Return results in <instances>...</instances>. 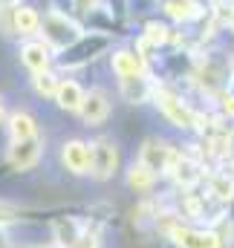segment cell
<instances>
[{
  "mask_svg": "<svg viewBox=\"0 0 234 248\" xmlns=\"http://www.w3.org/2000/svg\"><path fill=\"white\" fill-rule=\"evenodd\" d=\"M153 107L165 116V122L174 124L176 130H191V133H202L208 127V116L202 110H197L179 90H174L171 84L165 81H156L153 84V95H150Z\"/></svg>",
  "mask_w": 234,
  "mask_h": 248,
  "instance_id": "6da1fadb",
  "label": "cell"
},
{
  "mask_svg": "<svg viewBox=\"0 0 234 248\" xmlns=\"http://www.w3.org/2000/svg\"><path fill=\"white\" fill-rule=\"evenodd\" d=\"M113 49V35L107 32H96V29H84L81 38L75 44H69L64 52L55 55V72L58 75H69V72H78V69H87L90 63H96L101 55H107Z\"/></svg>",
  "mask_w": 234,
  "mask_h": 248,
  "instance_id": "7a4b0ae2",
  "label": "cell"
},
{
  "mask_svg": "<svg viewBox=\"0 0 234 248\" xmlns=\"http://www.w3.org/2000/svg\"><path fill=\"white\" fill-rule=\"evenodd\" d=\"M81 32H84V26L69 15V12H64V9H47L44 15H41V32H38V38L58 55L64 52L69 44H75L78 38H81Z\"/></svg>",
  "mask_w": 234,
  "mask_h": 248,
  "instance_id": "3957f363",
  "label": "cell"
},
{
  "mask_svg": "<svg viewBox=\"0 0 234 248\" xmlns=\"http://www.w3.org/2000/svg\"><path fill=\"white\" fill-rule=\"evenodd\" d=\"M121 168V147L113 136H96L90 141V179L110 182Z\"/></svg>",
  "mask_w": 234,
  "mask_h": 248,
  "instance_id": "277c9868",
  "label": "cell"
},
{
  "mask_svg": "<svg viewBox=\"0 0 234 248\" xmlns=\"http://www.w3.org/2000/svg\"><path fill=\"white\" fill-rule=\"evenodd\" d=\"M41 159H44V136H32L23 141H9L3 168L9 173H29L41 165Z\"/></svg>",
  "mask_w": 234,
  "mask_h": 248,
  "instance_id": "5b68a950",
  "label": "cell"
},
{
  "mask_svg": "<svg viewBox=\"0 0 234 248\" xmlns=\"http://www.w3.org/2000/svg\"><path fill=\"white\" fill-rule=\"evenodd\" d=\"M174 156H176V144L159 139V136H148L139 147V156L136 162H142L156 179H168V170L174 165Z\"/></svg>",
  "mask_w": 234,
  "mask_h": 248,
  "instance_id": "8992f818",
  "label": "cell"
},
{
  "mask_svg": "<svg viewBox=\"0 0 234 248\" xmlns=\"http://www.w3.org/2000/svg\"><path fill=\"white\" fill-rule=\"evenodd\" d=\"M67 208H35V205H17L9 199H0V228L9 231L15 225H29V222H50Z\"/></svg>",
  "mask_w": 234,
  "mask_h": 248,
  "instance_id": "52a82bcc",
  "label": "cell"
},
{
  "mask_svg": "<svg viewBox=\"0 0 234 248\" xmlns=\"http://www.w3.org/2000/svg\"><path fill=\"white\" fill-rule=\"evenodd\" d=\"M110 113H113V98H110V90L107 87H99L96 84V87L84 90L81 107L75 113L84 127H101V124H107Z\"/></svg>",
  "mask_w": 234,
  "mask_h": 248,
  "instance_id": "ba28073f",
  "label": "cell"
},
{
  "mask_svg": "<svg viewBox=\"0 0 234 248\" xmlns=\"http://www.w3.org/2000/svg\"><path fill=\"white\" fill-rule=\"evenodd\" d=\"M58 159H61V168L69 173V176H90V141L87 139H64L61 141V150H58Z\"/></svg>",
  "mask_w": 234,
  "mask_h": 248,
  "instance_id": "9c48e42d",
  "label": "cell"
},
{
  "mask_svg": "<svg viewBox=\"0 0 234 248\" xmlns=\"http://www.w3.org/2000/svg\"><path fill=\"white\" fill-rule=\"evenodd\" d=\"M17 61L29 69V75H35V72L55 69V52L41 38H29V41H17Z\"/></svg>",
  "mask_w": 234,
  "mask_h": 248,
  "instance_id": "30bf717a",
  "label": "cell"
},
{
  "mask_svg": "<svg viewBox=\"0 0 234 248\" xmlns=\"http://www.w3.org/2000/svg\"><path fill=\"white\" fill-rule=\"evenodd\" d=\"M110 69L118 81L121 78H139V75H150V61L142 58L133 46H118L110 55Z\"/></svg>",
  "mask_w": 234,
  "mask_h": 248,
  "instance_id": "8fae6325",
  "label": "cell"
},
{
  "mask_svg": "<svg viewBox=\"0 0 234 248\" xmlns=\"http://www.w3.org/2000/svg\"><path fill=\"white\" fill-rule=\"evenodd\" d=\"M9 20H12L15 41H29V38H38V32H41V12L32 3H17L9 12Z\"/></svg>",
  "mask_w": 234,
  "mask_h": 248,
  "instance_id": "7c38bea8",
  "label": "cell"
},
{
  "mask_svg": "<svg viewBox=\"0 0 234 248\" xmlns=\"http://www.w3.org/2000/svg\"><path fill=\"white\" fill-rule=\"evenodd\" d=\"M6 136L9 141H23V139H32V136H41V127H38V119L26 110V107H17V110H9L6 113Z\"/></svg>",
  "mask_w": 234,
  "mask_h": 248,
  "instance_id": "4fadbf2b",
  "label": "cell"
},
{
  "mask_svg": "<svg viewBox=\"0 0 234 248\" xmlns=\"http://www.w3.org/2000/svg\"><path fill=\"white\" fill-rule=\"evenodd\" d=\"M153 84H156V78H153V75L121 78V81H118V95H121L127 104L142 107V104H148V101H150V95H153Z\"/></svg>",
  "mask_w": 234,
  "mask_h": 248,
  "instance_id": "5bb4252c",
  "label": "cell"
},
{
  "mask_svg": "<svg viewBox=\"0 0 234 248\" xmlns=\"http://www.w3.org/2000/svg\"><path fill=\"white\" fill-rule=\"evenodd\" d=\"M162 12L168 20H174L179 26H188L205 17V6L200 0H162Z\"/></svg>",
  "mask_w": 234,
  "mask_h": 248,
  "instance_id": "9a60e30c",
  "label": "cell"
},
{
  "mask_svg": "<svg viewBox=\"0 0 234 248\" xmlns=\"http://www.w3.org/2000/svg\"><path fill=\"white\" fill-rule=\"evenodd\" d=\"M81 98H84V87H81L72 75H61L58 87H55V95H52L55 107H58L61 113H78Z\"/></svg>",
  "mask_w": 234,
  "mask_h": 248,
  "instance_id": "2e32d148",
  "label": "cell"
},
{
  "mask_svg": "<svg viewBox=\"0 0 234 248\" xmlns=\"http://www.w3.org/2000/svg\"><path fill=\"white\" fill-rule=\"evenodd\" d=\"M124 182H127V187L133 190V193H139V196H150L153 190H156V185H159V179L142 165V162H130L127 165V170H124Z\"/></svg>",
  "mask_w": 234,
  "mask_h": 248,
  "instance_id": "e0dca14e",
  "label": "cell"
},
{
  "mask_svg": "<svg viewBox=\"0 0 234 248\" xmlns=\"http://www.w3.org/2000/svg\"><path fill=\"white\" fill-rule=\"evenodd\" d=\"M58 72L55 69H47V72H35L32 78H29V87H32V93L38 95V98H47V101H52V95H55V87H58Z\"/></svg>",
  "mask_w": 234,
  "mask_h": 248,
  "instance_id": "ac0fdd59",
  "label": "cell"
},
{
  "mask_svg": "<svg viewBox=\"0 0 234 248\" xmlns=\"http://www.w3.org/2000/svg\"><path fill=\"white\" fill-rule=\"evenodd\" d=\"M69 248H101V222H90Z\"/></svg>",
  "mask_w": 234,
  "mask_h": 248,
  "instance_id": "d6986e66",
  "label": "cell"
},
{
  "mask_svg": "<svg viewBox=\"0 0 234 248\" xmlns=\"http://www.w3.org/2000/svg\"><path fill=\"white\" fill-rule=\"evenodd\" d=\"M214 98H217V113H220V119H226L229 124H234V87H223Z\"/></svg>",
  "mask_w": 234,
  "mask_h": 248,
  "instance_id": "ffe728a7",
  "label": "cell"
},
{
  "mask_svg": "<svg viewBox=\"0 0 234 248\" xmlns=\"http://www.w3.org/2000/svg\"><path fill=\"white\" fill-rule=\"evenodd\" d=\"M9 248H61V246H55L52 240H47V243H20V246H17V243H12Z\"/></svg>",
  "mask_w": 234,
  "mask_h": 248,
  "instance_id": "44dd1931",
  "label": "cell"
},
{
  "mask_svg": "<svg viewBox=\"0 0 234 248\" xmlns=\"http://www.w3.org/2000/svg\"><path fill=\"white\" fill-rule=\"evenodd\" d=\"M6 113H9V110H6V101H3V95H0V127L6 122Z\"/></svg>",
  "mask_w": 234,
  "mask_h": 248,
  "instance_id": "7402d4cb",
  "label": "cell"
},
{
  "mask_svg": "<svg viewBox=\"0 0 234 248\" xmlns=\"http://www.w3.org/2000/svg\"><path fill=\"white\" fill-rule=\"evenodd\" d=\"M20 0H0V9H15Z\"/></svg>",
  "mask_w": 234,
  "mask_h": 248,
  "instance_id": "603a6c76",
  "label": "cell"
},
{
  "mask_svg": "<svg viewBox=\"0 0 234 248\" xmlns=\"http://www.w3.org/2000/svg\"><path fill=\"white\" fill-rule=\"evenodd\" d=\"M200 3H202V6H217L220 0H200Z\"/></svg>",
  "mask_w": 234,
  "mask_h": 248,
  "instance_id": "cb8c5ba5",
  "label": "cell"
},
{
  "mask_svg": "<svg viewBox=\"0 0 234 248\" xmlns=\"http://www.w3.org/2000/svg\"><path fill=\"white\" fill-rule=\"evenodd\" d=\"M232 3H234V0H232Z\"/></svg>",
  "mask_w": 234,
  "mask_h": 248,
  "instance_id": "d4e9b609",
  "label": "cell"
}]
</instances>
